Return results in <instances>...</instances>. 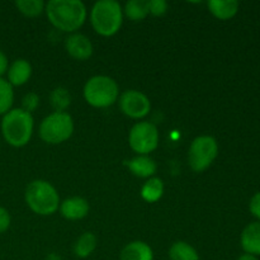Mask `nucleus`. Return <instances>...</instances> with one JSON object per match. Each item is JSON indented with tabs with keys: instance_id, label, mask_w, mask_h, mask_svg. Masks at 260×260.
<instances>
[{
	"instance_id": "412c9836",
	"label": "nucleus",
	"mask_w": 260,
	"mask_h": 260,
	"mask_svg": "<svg viewBox=\"0 0 260 260\" xmlns=\"http://www.w3.org/2000/svg\"><path fill=\"white\" fill-rule=\"evenodd\" d=\"M50 101L55 112H65V109L71 104V95L68 89L58 86V88L52 90L50 95Z\"/></svg>"
},
{
	"instance_id": "6e6552de",
	"label": "nucleus",
	"mask_w": 260,
	"mask_h": 260,
	"mask_svg": "<svg viewBox=\"0 0 260 260\" xmlns=\"http://www.w3.org/2000/svg\"><path fill=\"white\" fill-rule=\"evenodd\" d=\"M131 149L140 155H147L159 145V132L151 122H139L131 128L128 135Z\"/></svg>"
},
{
	"instance_id": "a211bd4d",
	"label": "nucleus",
	"mask_w": 260,
	"mask_h": 260,
	"mask_svg": "<svg viewBox=\"0 0 260 260\" xmlns=\"http://www.w3.org/2000/svg\"><path fill=\"white\" fill-rule=\"evenodd\" d=\"M96 248V238L91 233H84L74 244V254L78 258H88Z\"/></svg>"
},
{
	"instance_id": "39448f33",
	"label": "nucleus",
	"mask_w": 260,
	"mask_h": 260,
	"mask_svg": "<svg viewBox=\"0 0 260 260\" xmlns=\"http://www.w3.org/2000/svg\"><path fill=\"white\" fill-rule=\"evenodd\" d=\"M118 85L112 78L96 75L89 79L84 86V98L95 108H107L118 98Z\"/></svg>"
},
{
	"instance_id": "4468645a",
	"label": "nucleus",
	"mask_w": 260,
	"mask_h": 260,
	"mask_svg": "<svg viewBox=\"0 0 260 260\" xmlns=\"http://www.w3.org/2000/svg\"><path fill=\"white\" fill-rule=\"evenodd\" d=\"M32 75V66L24 58H18L10 65L8 70V79L10 85L20 86L27 83Z\"/></svg>"
},
{
	"instance_id": "f257e3e1",
	"label": "nucleus",
	"mask_w": 260,
	"mask_h": 260,
	"mask_svg": "<svg viewBox=\"0 0 260 260\" xmlns=\"http://www.w3.org/2000/svg\"><path fill=\"white\" fill-rule=\"evenodd\" d=\"M45 10L53 27L62 32H75L86 19V7L80 0H51Z\"/></svg>"
},
{
	"instance_id": "bb28decb",
	"label": "nucleus",
	"mask_w": 260,
	"mask_h": 260,
	"mask_svg": "<svg viewBox=\"0 0 260 260\" xmlns=\"http://www.w3.org/2000/svg\"><path fill=\"white\" fill-rule=\"evenodd\" d=\"M10 226V215L5 208L0 207V234L7 231Z\"/></svg>"
},
{
	"instance_id": "393cba45",
	"label": "nucleus",
	"mask_w": 260,
	"mask_h": 260,
	"mask_svg": "<svg viewBox=\"0 0 260 260\" xmlns=\"http://www.w3.org/2000/svg\"><path fill=\"white\" fill-rule=\"evenodd\" d=\"M149 10L152 15H160L165 14L168 10V3L165 0H150L149 2Z\"/></svg>"
},
{
	"instance_id": "c85d7f7f",
	"label": "nucleus",
	"mask_w": 260,
	"mask_h": 260,
	"mask_svg": "<svg viewBox=\"0 0 260 260\" xmlns=\"http://www.w3.org/2000/svg\"><path fill=\"white\" fill-rule=\"evenodd\" d=\"M238 260H259V259H258V256L245 253V254H243L241 256H239Z\"/></svg>"
},
{
	"instance_id": "f03ea898",
	"label": "nucleus",
	"mask_w": 260,
	"mask_h": 260,
	"mask_svg": "<svg viewBox=\"0 0 260 260\" xmlns=\"http://www.w3.org/2000/svg\"><path fill=\"white\" fill-rule=\"evenodd\" d=\"M33 117L22 108L10 109L4 114L2 131L5 141L14 147H22L29 142L33 134Z\"/></svg>"
},
{
	"instance_id": "a878e982",
	"label": "nucleus",
	"mask_w": 260,
	"mask_h": 260,
	"mask_svg": "<svg viewBox=\"0 0 260 260\" xmlns=\"http://www.w3.org/2000/svg\"><path fill=\"white\" fill-rule=\"evenodd\" d=\"M249 210H250L251 215L254 217L259 218L260 220V192L255 193V194L251 197L250 203H249Z\"/></svg>"
},
{
	"instance_id": "2eb2a0df",
	"label": "nucleus",
	"mask_w": 260,
	"mask_h": 260,
	"mask_svg": "<svg viewBox=\"0 0 260 260\" xmlns=\"http://www.w3.org/2000/svg\"><path fill=\"white\" fill-rule=\"evenodd\" d=\"M127 167L132 174L140 178H150L156 173V162L147 155H139L127 162Z\"/></svg>"
},
{
	"instance_id": "dca6fc26",
	"label": "nucleus",
	"mask_w": 260,
	"mask_h": 260,
	"mask_svg": "<svg viewBox=\"0 0 260 260\" xmlns=\"http://www.w3.org/2000/svg\"><path fill=\"white\" fill-rule=\"evenodd\" d=\"M207 5L210 12L221 20L235 17L239 10V2L236 0H210Z\"/></svg>"
},
{
	"instance_id": "b1692460",
	"label": "nucleus",
	"mask_w": 260,
	"mask_h": 260,
	"mask_svg": "<svg viewBox=\"0 0 260 260\" xmlns=\"http://www.w3.org/2000/svg\"><path fill=\"white\" fill-rule=\"evenodd\" d=\"M38 106H40V96H38L36 93H28L23 96L22 99L23 111L28 112V113H32L33 111L37 109Z\"/></svg>"
},
{
	"instance_id": "4be33fe9",
	"label": "nucleus",
	"mask_w": 260,
	"mask_h": 260,
	"mask_svg": "<svg viewBox=\"0 0 260 260\" xmlns=\"http://www.w3.org/2000/svg\"><path fill=\"white\" fill-rule=\"evenodd\" d=\"M14 99L13 86L9 81L0 78V114H5L10 111Z\"/></svg>"
},
{
	"instance_id": "cd10ccee",
	"label": "nucleus",
	"mask_w": 260,
	"mask_h": 260,
	"mask_svg": "<svg viewBox=\"0 0 260 260\" xmlns=\"http://www.w3.org/2000/svg\"><path fill=\"white\" fill-rule=\"evenodd\" d=\"M8 69V58L5 56V53L0 50V78H2L3 74L7 71Z\"/></svg>"
},
{
	"instance_id": "9b49d317",
	"label": "nucleus",
	"mask_w": 260,
	"mask_h": 260,
	"mask_svg": "<svg viewBox=\"0 0 260 260\" xmlns=\"http://www.w3.org/2000/svg\"><path fill=\"white\" fill-rule=\"evenodd\" d=\"M61 215L68 220H81L89 212V203L83 197H71L61 203Z\"/></svg>"
},
{
	"instance_id": "1a4fd4ad",
	"label": "nucleus",
	"mask_w": 260,
	"mask_h": 260,
	"mask_svg": "<svg viewBox=\"0 0 260 260\" xmlns=\"http://www.w3.org/2000/svg\"><path fill=\"white\" fill-rule=\"evenodd\" d=\"M119 107L126 116L131 118H142L151 109L150 99L139 90H126L119 96Z\"/></svg>"
},
{
	"instance_id": "20e7f679",
	"label": "nucleus",
	"mask_w": 260,
	"mask_h": 260,
	"mask_svg": "<svg viewBox=\"0 0 260 260\" xmlns=\"http://www.w3.org/2000/svg\"><path fill=\"white\" fill-rule=\"evenodd\" d=\"M25 202L28 207L37 215L48 216L57 211L60 197L51 183L37 179L30 182L25 188Z\"/></svg>"
},
{
	"instance_id": "6ab92c4d",
	"label": "nucleus",
	"mask_w": 260,
	"mask_h": 260,
	"mask_svg": "<svg viewBox=\"0 0 260 260\" xmlns=\"http://www.w3.org/2000/svg\"><path fill=\"white\" fill-rule=\"evenodd\" d=\"M162 193H164V183L160 178H150L141 188L142 198L149 203L159 201Z\"/></svg>"
},
{
	"instance_id": "7ed1b4c3",
	"label": "nucleus",
	"mask_w": 260,
	"mask_h": 260,
	"mask_svg": "<svg viewBox=\"0 0 260 260\" xmlns=\"http://www.w3.org/2000/svg\"><path fill=\"white\" fill-rule=\"evenodd\" d=\"M90 20L96 33L104 37H111L121 28L123 10L116 0H99L91 8Z\"/></svg>"
},
{
	"instance_id": "423d86ee",
	"label": "nucleus",
	"mask_w": 260,
	"mask_h": 260,
	"mask_svg": "<svg viewBox=\"0 0 260 260\" xmlns=\"http://www.w3.org/2000/svg\"><path fill=\"white\" fill-rule=\"evenodd\" d=\"M74 132V121L66 112H53L46 117L40 126V136L51 145L62 144Z\"/></svg>"
},
{
	"instance_id": "9d476101",
	"label": "nucleus",
	"mask_w": 260,
	"mask_h": 260,
	"mask_svg": "<svg viewBox=\"0 0 260 260\" xmlns=\"http://www.w3.org/2000/svg\"><path fill=\"white\" fill-rule=\"evenodd\" d=\"M65 48L71 57L76 60H88L93 55V45L86 36L71 33L65 40Z\"/></svg>"
},
{
	"instance_id": "5701e85b",
	"label": "nucleus",
	"mask_w": 260,
	"mask_h": 260,
	"mask_svg": "<svg viewBox=\"0 0 260 260\" xmlns=\"http://www.w3.org/2000/svg\"><path fill=\"white\" fill-rule=\"evenodd\" d=\"M15 5L25 17H37L45 10L46 4L42 0H18Z\"/></svg>"
},
{
	"instance_id": "ddd939ff",
	"label": "nucleus",
	"mask_w": 260,
	"mask_h": 260,
	"mask_svg": "<svg viewBox=\"0 0 260 260\" xmlns=\"http://www.w3.org/2000/svg\"><path fill=\"white\" fill-rule=\"evenodd\" d=\"M119 260H154V251L144 241H132L122 249Z\"/></svg>"
},
{
	"instance_id": "aec40b11",
	"label": "nucleus",
	"mask_w": 260,
	"mask_h": 260,
	"mask_svg": "<svg viewBox=\"0 0 260 260\" xmlns=\"http://www.w3.org/2000/svg\"><path fill=\"white\" fill-rule=\"evenodd\" d=\"M124 13L129 19L135 22L145 19L150 13L149 2L147 0H129L124 5Z\"/></svg>"
},
{
	"instance_id": "f3484780",
	"label": "nucleus",
	"mask_w": 260,
	"mask_h": 260,
	"mask_svg": "<svg viewBox=\"0 0 260 260\" xmlns=\"http://www.w3.org/2000/svg\"><path fill=\"white\" fill-rule=\"evenodd\" d=\"M170 260H200L197 250L185 241H177L169 249Z\"/></svg>"
},
{
	"instance_id": "f8f14e48",
	"label": "nucleus",
	"mask_w": 260,
	"mask_h": 260,
	"mask_svg": "<svg viewBox=\"0 0 260 260\" xmlns=\"http://www.w3.org/2000/svg\"><path fill=\"white\" fill-rule=\"evenodd\" d=\"M241 248L246 254L260 255V221L251 222L241 233Z\"/></svg>"
},
{
	"instance_id": "0eeeda50",
	"label": "nucleus",
	"mask_w": 260,
	"mask_h": 260,
	"mask_svg": "<svg viewBox=\"0 0 260 260\" xmlns=\"http://www.w3.org/2000/svg\"><path fill=\"white\" fill-rule=\"evenodd\" d=\"M218 154V145L215 137L198 136L193 140L188 152V161L194 172L202 173L211 167Z\"/></svg>"
},
{
	"instance_id": "c756f323",
	"label": "nucleus",
	"mask_w": 260,
	"mask_h": 260,
	"mask_svg": "<svg viewBox=\"0 0 260 260\" xmlns=\"http://www.w3.org/2000/svg\"><path fill=\"white\" fill-rule=\"evenodd\" d=\"M46 260H62V259H61L58 255H56V254H51V255L47 256V259Z\"/></svg>"
}]
</instances>
